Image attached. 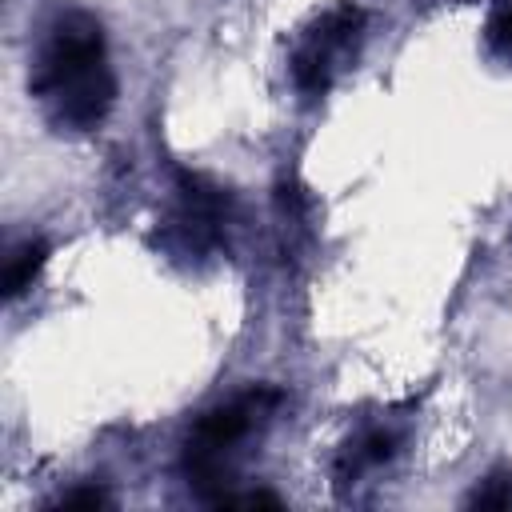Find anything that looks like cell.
Instances as JSON below:
<instances>
[{"label":"cell","instance_id":"1","mask_svg":"<svg viewBox=\"0 0 512 512\" xmlns=\"http://www.w3.org/2000/svg\"><path fill=\"white\" fill-rule=\"evenodd\" d=\"M32 88L44 100L52 124L68 132H92L112 100L116 80L104 56V32L88 12H64L40 44Z\"/></svg>","mask_w":512,"mask_h":512},{"label":"cell","instance_id":"2","mask_svg":"<svg viewBox=\"0 0 512 512\" xmlns=\"http://www.w3.org/2000/svg\"><path fill=\"white\" fill-rule=\"evenodd\" d=\"M280 404V392L276 388H252L212 412H204L196 420V428L188 432V448H184V468H188V480L208 492L212 500L220 504L224 500V484H228V452L260 424L268 420V412Z\"/></svg>","mask_w":512,"mask_h":512},{"label":"cell","instance_id":"3","mask_svg":"<svg viewBox=\"0 0 512 512\" xmlns=\"http://www.w3.org/2000/svg\"><path fill=\"white\" fill-rule=\"evenodd\" d=\"M360 28H364V12H360L356 4L332 8V12L308 32V40H304V44L296 48V56H292V80H296V88L308 92V96H320V92L332 84L336 64L356 48Z\"/></svg>","mask_w":512,"mask_h":512},{"label":"cell","instance_id":"4","mask_svg":"<svg viewBox=\"0 0 512 512\" xmlns=\"http://www.w3.org/2000/svg\"><path fill=\"white\" fill-rule=\"evenodd\" d=\"M48 248L40 240H24L20 248H12V256L4 260V296H20L24 288H32L36 272L44 268Z\"/></svg>","mask_w":512,"mask_h":512},{"label":"cell","instance_id":"5","mask_svg":"<svg viewBox=\"0 0 512 512\" xmlns=\"http://www.w3.org/2000/svg\"><path fill=\"white\" fill-rule=\"evenodd\" d=\"M484 32H488V44H492L496 52H512V0H500V4L492 8Z\"/></svg>","mask_w":512,"mask_h":512},{"label":"cell","instance_id":"6","mask_svg":"<svg viewBox=\"0 0 512 512\" xmlns=\"http://www.w3.org/2000/svg\"><path fill=\"white\" fill-rule=\"evenodd\" d=\"M476 508H512V480L508 476H488L484 488L472 492Z\"/></svg>","mask_w":512,"mask_h":512},{"label":"cell","instance_id":"7","mask_svg":"<svg viewBox=\"0 0 512 512\" xmlns=\"http://www.w3.org/2000/svg\"><path fill=\"white\" fill-rule=\"evenodd\" d=\"M100 504H108V496L100 488H80V492L60 496V508H100Z\"/></svg>","mask_w":512,"mask_h":512}]
</instances>
